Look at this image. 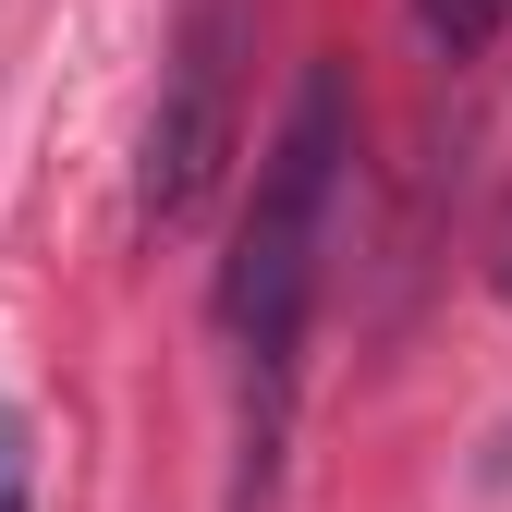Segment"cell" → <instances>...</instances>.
I'll return each instance as SVG.
<instances>
[{
  "instance_id": "cell-2",
  "label": "cell",
  "mask_w": 512,
  "mask_h": 512,
  "mask_svg": "<svg viewBox=\"0 0 512 512\" xmlns=\"http://www.w3.org/2000/svg\"><path fill=\"white\" fill-rule=\"evenodd\" d=\"M244 61H256V0H183L171 25V74L147 110V159H135V232H183L244 135Z\"/></svg>"
},
{
  "instance_id": "cell-1",
  "label": "cell",
  "mask_w": 512,
  "mask_h": 512,
  "mask_svg": "<svg viewBox=\"0 0 512 512\" xmlns=\"http://www.w3.org/2000/svg\"><path fill=\"white\" fill-rule=\"evenodd\" d=\"M342 159H354V86H342V61H305L281 135L256 159V196L232 220V256H220V342L244 366V488H232V512L269 500L281 391H293V342H305V305H317V256H330Z\"/></svg>"
},
{
  "instance_id": "cell-4",
  "label": "cell",
  "mask_w": 512,
  "mask_h": 512,
  "mask_svg": "<svg viewBox=\"0 0 512 512\" xmlns=\"http://www.w3.org/2000/svg\"><path fill=\"white\" fill-rule=\"evenodd\" d=\"M0 512H37V452H25V415L0 403Z\"/></svg>"
},
{
  "instance_id": "cell-3",
  "label": "cell",
  "mask_w": 512,
  "mask_h": 512,
  "mask_svg": "<svg viewBox=\"0 0 512 512\" xmlns=\"http://www.w3.org/2000/svg\"><path fill=\"white\" fill-rule=\"evenodd\" d=\"M415 37H427L439 61H488V49L512 37V0H415Z\"/></svg>"
},
{
  "instance_id": "cell-5",
  "label": "cell",
  "mask_w": 512,
  "mask_h": 512,
  "mask_svg": "<svg viewBox=\"0 0 512 512\" xmlns=\"http://www.w3.org/2000/svg\"><path fill=\"white\" fill-rule=\"evenodd\" d=\"M500 293H512V232H500Z\"/></svg>"
}]
</instances>
